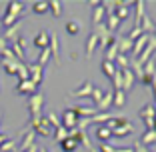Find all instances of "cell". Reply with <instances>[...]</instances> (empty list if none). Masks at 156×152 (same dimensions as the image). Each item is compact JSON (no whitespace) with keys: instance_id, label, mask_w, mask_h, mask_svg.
<instances>
[{"instance_id":"obj_1","label":"cell","mask_w":156,"mask_h":152,"mask_svg":"<svg viewBox=\"0 0 156 152\" xmlns=\"http://www.w3.org/2000/svg\"><path fill=\"white\" fill-rule=\"evenodd\" d=\"M30 130H32L36 136H42V138H48V136H52V128H50V124H48L46 116H40V118L30 120Z\"/></svg>"},{"instance_id":"obj_2","label":"cell","mask_w":156,"mask_h":152,"mask_svg":"<svg viewBox=\"0 0 156 152\" xmlns=\"http://www.w3.org/2000/svg\"><path fill=\"white\" fill-rule=\"evenodd\" d=\"M42 106H44V94L42 92H34L28 100V110H30V116L34 118H40V112H42Z\"/></svg>"},{"instance_id":"obj_3","label":"cell","mask_w":156,"mask_h":152,"mask_svg":"<svg viewBox=\"0 0 156 152\" xmlns=\"http://www.w3.org/2000/svg\"><path fill=\"white\" fill-rule=\"evenodd\" d=\"M26 68H28V76H30V82H32L34 86L42 84V78H44V68H42V66H38L36 62H34V64H26Z\"/></svg>"},{"instance_id":"obj_4","label":"cell","mask_w":156,"mask_h":152,"mask_svg":"<svg viewBox=\"0 0 156 152\" xmlns=\"http://www.w3.org/2000/svg\"><path fill=\"white\" fill-rule=\"evenodd\" d=\"M22 132H24V134H20V136H22V142L18 144V150H20V152H26L28 148L34 144V138H36V134L30 130V126H28V128H24Z\"/></svg>"},{"instance_id":"obj_5","label":"cell","mask_w":156,"mask_h":152,"mask_svg":"<svg viewBox=\"0 0 156 152\" xmlns=\"http://www.w3.org/2000/svg\"><path fill=\"white\" fill-rule=\"evenodd\" d=\"M10 52H12L14 56H16V60L18 62H22L24 58H26V52H24V40H22V36L18 38V40H14V42H10Z\"/></svg>"},{"instance_id":"obj_6","label":"cell","mask_w":156,"mask_h":152,"mask_svg":"<svg viewBox=\"0 0 156 152\" xmlns=\"http://www.w3.org/2000/svg\"><path fill=\"white\" fill-rule=\"evenodd\" d=\"M146 44H148V34H142V36L138 38V40H134L132 50H130V54H132V58H134V60H136L138 56L142 54V50L146 48Z\"/></svg>"},{"instance_id":"obj_7","label":"cell","mask_w":156,"mask_h":152,"mask_svg":"<svg viewBox=\"0 0 156 152\" xmlns=\"http://www.w3.org/2000/svg\"><path fill=\"white\" fill-rule=\"evenodd\" d=\"M92 90H94V84L88 80V82H82L80 86L76 88V90H72L70 92V96H76V98H84V96H90Z\"/></svg>"},{"instance_id":"obj_8","label":"cell","mask_w":156,"mask_h":152,"mask_svg":"<svg viewBox=\"0 0 156 152\" xmlns=\"http://www.w3.org/2000/svg\"><path fill=\"white\" fill-rule=\"evenodd\" d=\"M76 122H78V116L74 114L72 110H64V114H62V120H60V124L64 126L66 130H72V128H76Z\"/></svg>"},{"instance_id":"obj_9","label":"cell","mask_w":156,"mask_h":152,"mask_svg":"<svg viewBox=\"0 0 156 152\" xmlns=\"http://www.w3.org/2000/svg\"><path fill=\"white\" fill-rule=\"evenodd\" d=\"M128 6H134V2H120V0H118V6H116V10H114V16L120 20V22L128 18V14H130Z\"/></svg>"},{"instance_id":"obj_10","label":"cell","mask_w":156,"mask_h":152,"mask_svg":"<svg viewBox=\"0 0 156 152\" xmlns=\"http://www.w3.org/2000/svg\"><path fill=\"white\" fill-rule=\"evenodd\" d=\"M132 44H134V42L130 40L128 36L116 38V48H118V54H126V56H128V52L132 50Z\"/></svg>"},{"instance_id":"obj_11","label":"cell","mask_w":156,"mask_h":152,"mask_svg":"<svg viewBox=\"0 0 156 152\" xmlns=\"http://www.w3.org/2000/svg\"><path fill=\"white\" fill-rule=\"evenodd\" d=\"M48 50H50V56L56 60V64H60V44H58V36H56V34H50Z\"/></svg>"},{"instance_id":"obj_12","label":"cell","mask_w":156,"mask_h":152,"mask_svg":"<svg viewBox=\"0 0 156 152\" xmlns=\"http://www.w3.org/2000/svg\"><path fill=\"white\" fill-rule=\"evenodd\" d=\"M134 86V74L130 68H124L122 70V92H130Z\"/></svg>"},{"instance_id":"obj_13","label":"cell","mask_w":156,"mask_h":152,"mask_svg":"<svg viewBox=\"0 0 156 152\" xmlns=\"http://www.w3.org/2000/svg\"><path fill=\"white\" fill-rule=\"evenodd\" d=\"M72 112L78 118H92L98 110H96V106H76V108H72Z\"/></svg>"},{"instance_id":"obj_14","label":"cell","mask_w":156,"mask_h":152,"mask_svg":"<svg viewBox=\"0 0 156 152\" xmlns=\"http://www.w3.org/2000/svg\"><path fill=\"white\" fill-rule=\"evenodd\" d=\"M48 42H50V34L44 32V30H40V32L34 36L32 44H34L36 48H40V50H44V48H48Z\"/></svg>"},{"instance_id":"obj_15","label":"cell","mask_w":156,"mask_h":152,"mask_svg":"<svg viewBox=\"0 0 156 152\" xmlns=\"http://www.w3.org/2000/svg\"><path fill=\"white\" fill-rule=\"evenodd\" d=\"M116 114H110V112H96V114L90 118V124H98V126H104L108 120H112Z\"/></svg>"},{"instance_id":"obj_16","label":"cell","mask_w":156,"mask_h":152,"mask_svg":"<svg viewBox=\"0 0 156 152\" xmlns=\"http://www.w3.org/2000/svg\"><path fill=\"white\" fill-rule=\"evenodd\" d=\"M16 92H18V94H26V96H32V94L36 92V86H34L30 80H24V82H18Z\"/></svg>"},{"instance_id":"obj_17","label":"cell","mask_w":156,"mask_h":152,"mask_svg":"<svg viewBox=\"0 0 156 152\" xmlns=\"http://www.w3.org/2000/svg\"><path fill=\"white\" fill-rule=\"evenodd\" d=\"M112 96H114V90H108V92L102 96L100 104L96 106V110H98V112H108V108L112 106Z\"/></svg>"},{"instance_id":"obj_18","label":"cell","mask_w":156,"mask_h":152,"mask_svg":"<svg viewBox=\"0 0 156 152\" xmlns=\"http://www.w3.org/2000/svg\"><path fill=\"white\" fill-rule=\"evenodd\" d=\"M96 46H98V36L94 32H90V34H88V38H86V58H92V54H94Z\"/></svg>"},{"instance_id":"obj_19","label":"cell","mask_w":156,"mask_h":152,"mask_svg":"<svg viewBox=\"0 0 156 152\" xmlns=\"http://www.w3.org/2000/svg\"><path fill=\"white\" fill-rule=\"evenodd\" d=\"M104 24H106V28H108V32H112V34H114V30H118V28L122 26V22H120V20L114 16V12H112V14H106Z\"/></svg>"},{"instance_id":"obj_20","label":"cell","mask_w":156,"mask_h":152,"mask_svg":"<svg viewBox=\"0 0 156 152\" xmlns=\"http://www.w3.org/2000/svg\"><path fill=\"white\" fill-rule=\"evenodd\" d=\"M138 118L146 120V118H156V108L152 104H144L140 110H138Z\"/></svg>"},{"instance_id":"obj_21","label":"cell","mask_w":156,"mask_h":152,"mask_svg":"<svg viewBox=\"0 0 156 152\" xmlns=\"http://www.w3.org/2000/svg\"><path fill=\"white\" fill-rule=\"evenodd\" d=\"M134 126L130 124V122H126V124L118 126L116 130H112V136H116V138H124V136H128V134H132Z\"/></svg>"},{"instance_id":"obj_22","label":"cell","mask_w":156,"mask_h":152,"mask_svg":"<svg viewBox=\"0 0 156 152\" xmlns=\"http://www.w3.org/2000/svg\"><path fill=\"white\" fill-rule=\"evenodd\" d=\"M140 28H142V32L148 34V36H152V32L156 30V26H154V22H152V18H150V16H146V14H144L142 22H140Z\"/></svg>"},{"instance_id":"obj_23","label":"cell","mask_w":156,"mask_h":152,"mask_svg":"<svg viewBox=\"0 0 156 152\" xmlns=\"http://www.w3.org/2000/svg\"><path fill=\"white\" fill-rule=\"evenodd\" d=\"M100 68H102V74H104V76H108V78H112V76H114V72L118 70L114 62H108V60H102Z\"/></svg>"},{"instance_id":"obj_24","label":"cell","mask_w":156,"mask_h":152,"mask_svg":"<svg viewBox=\"0 0 156 152\" xmlns=\"http://www.w3.org/2000/svg\"><path fill=\"white\" fill-rule=\"evenodd\" d=\"M104 16H106V12H104V8H102V4L96 6V8H94V14H92V26L102 24L104 22Z\"/></svg>"},{"instance_id":"obj_25","label":"cell","mask_w":156,"mask_h":152,"mask_svg":"<svg viewBox=\"0 0 156 152\" xmlns=\"http://www.w3.org/2000/svg\"><path fill=\"white\" fill-rule=\"evenodd\" d=\"M156 142V130H146L142 134V138H140V144L142 146H150V144Z\"/></svg>"},{"instance_id":"obj_26","label":"cell","mask_w":156,"mask_h":152,"mask_svg":"<svg viewBox=\"0 0 156 152\" xmlns=\"http://www.w3.org/2000/svg\"><path fill=\"white\" fill-rule=\"evenodd\" d=\"M124 104H126V92H122V90H116L114 96H112V106H116V108H122Z\"/></svg>"},{"instance_id":"obj_27","label":"cell","mask_w":156,"mask_h":152,"mask_svg":"<svg viewBox=\"0 0 156 152\" xmlns=\"http://www.w3.org/2000/svg\"><path fill=\"white\" fill-rule=\"evenodd\" d=\"M18 144H16V138H6L4 142L0 144V152H16Z\"/></svg>"},{"instance_id":"obj_28","label":"cell","mask_w":156,"mask_h":152,"mask_svg":"<svg viewBox=\"0 0 156 152\" xmlns=\"http://www.w3.org/2000/svg\"><path fill=\"white\" fill-rule=\"evenodd\" d=\"M96 138L100 140V142H108V140L112 138V132L106 128V126H98L96 128Z\"/></svg>"},{"instance_id":"obj_29","label":"cell","mask_w":156,"mask_h":152,"mask_svg":"<svg viewBox=\"0 0 156 152\" xmlns=\"http://www.w3.org/2000/svg\"><path fill=\"white\" fill-rule=\"evenodd\" d=\"M134 6H136V18H134V26H140V22H142V18H144V2L142 0H136L134 2Z\"/></svg>"},{"instance_id":"obj_30","label":"cell","mask_w":156,"mask_h":152,"mask_svg":"<svg viewBox=\"0 0 156 152\" xmlns=\"http://www.w3.org/2000/svg\"><path fill=\"white\" fill-rule=\"evenodd\" d=\"M60 148H62V152H76L78 142H76V140H72V138H66V140L60 142Z\"/></svg>"},{"instance_id":"obj_31","label":"cell","mask_w":156,"mask_h":152,"mask_svg":"<svg viewBox=\"0 0 156 152\" xmlns=\"http://www.w3.org/2000/svg\"><path fill=\"white\" fill-rule=\"evenodd\" d=\"M48 10L52 12V16L58 18L60 14H62V2H60V0H50V2H48Z\"/></svg>"},{"instance_id":"obj_32","label":"cell","mask_w":156,"mask_h":152,"mask_svg":"<svg viewBox=\"0 0 156 152\" xmlns=\"http://www.w3.org/2000/svg\"><path fill=\"white\" fill-rule=\"evenodd\" d=\"M32 12L34 14H46V12H48V2H44V0L32 2Z\"/></svg>"},{"instance_id":"obj_33","label":"cell","mask_w":156,"mask_h":152,"mask_svg":"<svg viewBox=\"0 0 156 152\" xmlns=\"http://www.w3.org/2000/svg\"><path fill=\"white\" fill-rule=\"evenodd\" d=\"M104 56H106L104 60H108V62H114V60H116V56H118V48H116V42H114V44H110V46L104 50Z\"/></svg>"},{"instance_id":"obj_34","label":"cell","mask_w":156,"mask_h":152,"mask_svg":"<svg viewBox=\"0 0 156 152\" xmlns=\"http://www.w3.org/2000/svg\"><path fill=\"white\" fill-rule=\"evenodd\" d=\"M66 32H68L70 36H76V34L80 32V22H78V20H68V22H66Z\"/></svg>"},{"instance_id":"obj_35","label":"cell","mask_w":156,"mask_h":152,"mask_svg":"<svg viewBox=\"0 0 156 152\" xmlns=\"http://www.w3.org/2000/svg\"><path fill=\"white\" fill-rule=\"evenodd\" d=\"M112 90H122V70H116L114 72V76H112Z\"/></svg>"},{"instance_id":"obj_36","label":"cell","mask_w":156,"mask_h":152,"mask_svg":"<svg viewBox=\"0 0 156 152\" xmlns=\"http://www.w3.org/2000/svg\"><path fill=\"white\" fill-rule=\"evenodd\" d=\"M142 70H144V74H146V76H154V74H156V62H154V56H152V58L148 60L146 64L142 66Z\"/></svg>"},{"instance_id":"obj_37","label":"cell","mask_w":156,"mask_h":152,"mask_svg":"<svg viewBox=\"0 0 156 152\" xmlns=\"http://www.w3.org/2000/svg\"><path fill=\"white\" fill-rule=\"evenodd\" d=\"M50 58H52V56H50V50H48V48H44V50H40V56H38L36 64L44 68V64H46V62H48V60H50Z\"/></svg>"},{"instance_id":"obj_38","label":"cell","mask_w":156,"mask_h":152,"mask_svg":"<svg viewBox=\"0 0 156 152\" xmlns=\"http://www.w3.org/2000/svg\"><path fill=\"white\" fill-rule=\"evenodd\" d=\"M114 64H118L120 70H124V68H128V66H130V58L126 54H118L116 60H114Z\"/></svg>"},{"instance_id":"obj_39","label":"cell","mask_w":156,"mask_h":152,"mask_svg":"<svg viewBox=\"0 0 156 152\" xmlns=\"http://www.w3.org/2000/svg\"><path fill=\"white\" fill-rule=\"evenodd\" d=\"M54 138H56V142H62V140H66V138H68V130H66L64 126H58V128L54 130Z\"/></svg>"},{"instance_id":"obj_40","label":"cell","mask_w":156,"mask_h":152,"mask_svg":"<svg viewBox=\"0 0 156 152\" xmlns=\"http://www.w3.org/2000/svg\"><path fill=\"white\" fill-rule=\"evenodd\" d=\"M46 120H48V124H50V128H54V130L58 128V126H62V124H60V118L54 114V112H48V114H46Z\"/></svg>"},{"instance_id":"obj_41","label":"cell","mask_w":156,"mask_h":152,"mask_svg":"<svg viewBox=\"0 0 156 152\" xmlns=\"http://www.w3.org/2000/svg\"><path fill=\"white\" fill-rule=\"evenodd\" d=\"M90 96H92V102H94V106H98V104H100V100H102V96H104V90L94 86V90H92Z\"/></svg>"},{"instance_id":"obj_42","label":"cell","mask_w":156,"mask_h":152,"mask_svg":"<svg viewBox=\"0 0 156 152\" xmlns=\"http://www.w3.org/2000/svg\"><path fill=\"white\" fill-rule=\"evenodd\" d=\"M16 76H18V80H20V82H24V80H30V76H28V68H26V64H20V66H18V70H16Z\"/></svg>"},{"instance_id":"obj_43","label":"cell","mask_w":156,"mask_h":152,"mask_svg":"<svg viewBox=\"0 0 156 152\" xmlns=\"http://www.w3.org/2000/svg\"><path fill=\"white\" fill-rule=\"evenodd\" d=\"M142 34H144V32H142V28H140V26H134V28H132V30H130V34H128V38H130V40H132V42H134V40H138V38L142 36Z\"/></svg>"},{"instance_id":"obj_44","label":"cell","mask_w":156,"mask_h":152,"mask_svg":"<svg viewBox=\"0 0 156 152\" xmlns=\"http://www.w3.org/2000/svg\"><path fill=\"white\" fill-rule=\"evenodd\" d=\"M98 152H116V148L110 146L108 142H100V146H98Z\"/></svg>"},{"instance_id":"obj_45","label":"cell","mask_w":156,"mask_h":152,"mask_svg":"<svg viewBox=\"0 0 156 152\" xmlns=\"http://www.w3.org/2000/svg\"><path fill=\"white\" fill-rule=\"evenodd\" d=\"M154 120H156V118H146V120H144V126H146V130H154Z\"/></svg>"},{"instance_id":"obj_46","label":"cell","mask_w":156,"mask_h":152,"mask_svg":"<svg viewBox=\"0 0 156 152\" xmlns=\"http://www.w3.org/2000/svg\"><path fill=\"white\" fill-rule=\"evenodd\" d=\"M6 48H8V42H6V40H4V38L0 36V54H2V52H4V50H6Z\"/></svg>"},{"instance_id":"obj_47","label":"cell","mask_w":156,"mask_h":152,"mask_svg":"<svg viewBox=\"0 0 156 152\" xmlns=\"http://www.w3.org/2000/svg\"><path fill=\"white\" fill-rule=\"evenodd\" d=\"M152 90H154V100H156V74H154V76H152Z\"/></svg>"},{"instance_id":"obj_48","label":"cell","mask_w":156,"mask_h":152,"mask_svg":"<svg viewBox=\"0 0 156 152\" xmlns=\"http://www.w3.org/2000/svg\"><path fill=\"white\" fill-rule=\"evenodd\" d=\"M38 148H40V146H38V144L34 142V144H32V146H30V148H28L26 152H38Z\"/></svg>"},{"instance_id":"obj_49","label":"cell","mask_w":156,"mask_h":152,"mask_svg":"<svg viewBox=\"0 0 156 152\" xmlns=\"http://www.w3.org/2000/svg\"><path fill=\"white\" fill-rule=\"evenodd\" d=\"M116 152H134L132 148H116Z\"/></svg>"},{"instance_id":"obj_50","label":"cell","mask_w":156,"mask_h":152,"mask_svg":"<svg viewBox=\"0 0 156 152\" xmlns=\"http://www.w3.org/2000/svg\"><path fill=\"white\" fill-rule=\"evenodd\" d=\"M6 138H8V136H4V134H2V132H0V144H2V142H4V140Z\"/></svg>"},{"instance_id":"obj_51","label":"cell","mask_w":156,"mask_h":152,"mask_svg":"<svg viewBox=\"0 0 156 152\" xmlns=\"http://www.w3.org/2000/svg\"><path fill=\"white\" fill-rule=\"evenodd\" d=\"M38 152H48V150H46V148H38Z\"/></svg>"},{"instance_id":"obj_52","label":"cell","mask_w":156,"mask_h":152,"mask_svg":"<svg viewBox=\"0 0 156 152\" xmlns=\"http://www.w3.org/2000/svg\"><path fill=\"white\" fill-rule=\"evenodd\" d=\"M90 152H98V150H94V148H92V150H90Z\"/></svg>"},{"instance_id":"obj_53","label":"cell","mask_w":156,"mask_h":152,"mask_svg":"<svg viewBox=\"0 0 156 152\" xmlns=\"http://www.w3.org/2000/svg\"><path fill=\"white\" fill-rule=\"evenodd\" d=\"M0 120H2V112H0Z\"/></svg>"},{"instance_id":"obj_54","label":"cell","mask_w":156,"mask_h":152,"mask_svg":"<svg viewBox=\"0 0 156 152\" xmlns=\"http://www.w3.org/2000/svg\"><path fill=\"white\" fill-rule=\"evenodd\" d=\"M0 30H2V22H0Z\"/></svg>"},{"instance_id":"obj_55","label":"cell","mask_w":156,"mask_h":152,"mask_svg":"<svg viewBox=\"0 0 156 152\" xmlns=\"http://www.w3.org/2000/svg\"><path fill=\"white\" fill-rule=\"evenodd\" d=\"M154 36H156V30H154Z\"/></svg>"}]
</instances>
